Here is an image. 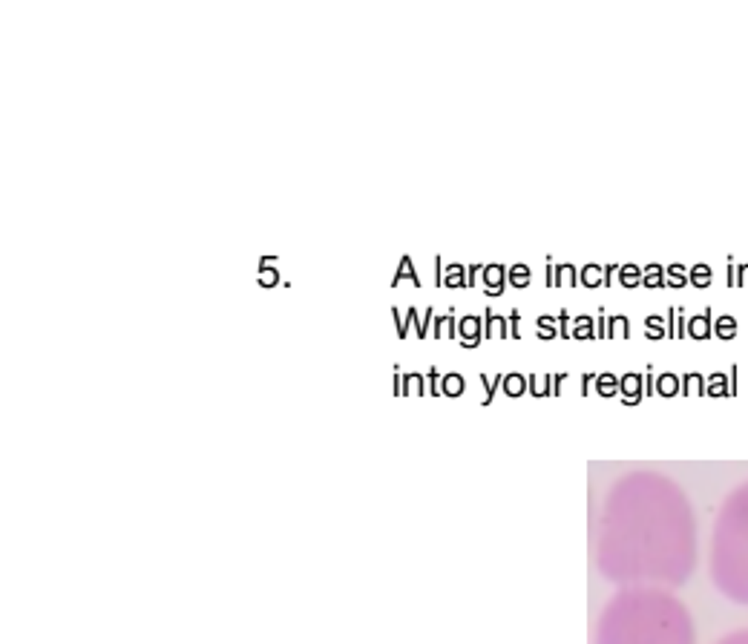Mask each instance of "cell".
Returning a JSON list of instances; mask_svg holds the SVG:
<instances>
[{"mask_svg":"<svg viewBox=\"0 0 748 644\" xmlns=\"http://www.w3.org/2000/svg\"><path fill=\"white\" fill-rule=\"evenodd\" d=\"M458 334H461V346L464 348H475L484 340V322L478 316H464L458 322Z\"/></svg>","mask_w":748,"mask_h":644,"instance_id":"cell-4","label":"cell"},{"mask_svg":"<svg viewBox=\"0 0 748 644\" xmlns=\"http://www.w3.org/2000/svg\"><path fill=\"white\" fill-rule=\"evenodd\" d=\"M645 326H648V337H651V340H662V337L668 334V331L662 328V316H648Z\"/></svg>","mask_w":748,"mask_h":644,"instance_id":"cell-26","label":"cell"},{"mask_svg":"<svg viewBox=\"0 0 748 644\" xmlns=\"http://www.w3.org/2000/svg\"><path fill=\"white\" fill-rule=\"evenodd\" d=\"M507 279H509L512 288H527V285H529V268H527V265H512L509 273H507Z\"/></svg>","mask_w":748,"mask_h":644,"instance_id":"cell-16","label":"cell"},{"mask_svg":"<svg viewBox=\"0 0 748 644\" xmlns=\"http://www.w3.org/2000/svg\"><path fill=\"white\" fill-rule=\"evenodd\" d=\"M711 578L731 601L748 604V483L725 498L714 520Z\"/></svg>","mask_w":748,"mask_h":644,"instance_id":"cell-3","label":"cell"},{"mask_svg":"<svg viewBox=\"0 0 748 644\" xmlns=\"http://www.w3.org/2000/svg\"><path fill=\"white\" fill-rule=\"evenodd\" d=\"M509 322H512V331H509V337H512V340H518V337H521V334H518V311H512V313H509Z\"/></svg>","mask_w":748,"mask_h":644,"instance_id":"cell-33","label":"cell"},{"mask_svg":"<svg viewBox=\"0 0 748 644\" xmlns=\"http://www.w3.org/2000/svg\"><path fill=\"white\" fill-rule=\"evenodd\" d=\"M403 386H406V388H403V394H409V386H412V391H414V394H426V391H429V388L423 386V377H420V374H406Z\"/></svg>","mask_w":748,"mask_h":644,"instance_id":"cell-27","label":"cell"},{"mask_svg":"<svg viewBox=\"0 0 748 644\" xmlns=\"http://www.w3.org/2000/svg\"><path fill=\"white\" fill-rule=\"evenodd\" d=\"M734 391V383L725 377V374H714L711 380H708V386H705V394H714V397H719V394H731Z\"/></svg>","mask_w":748,"mask_h":644,"instance_id":"cell-11","label":"cell"},{"mask_svg":"<svg viewBox=\"0 0 748 644\" xmlns=\"http://www.w3.org/2000/svg\"><path fill=\"white\" fill-rule=\"evenodd\" d=\"M570 337H576V340H590V337H596V331H593V319H590V316H579V319H576V328H573Z\"/></svg>","mask_w":748,"mask_h":644,"instance_id":"cell-20","label":"cell"},{"mask_svg":"<svg viewBox=\"0 0 748 644\" xmlns=\"http://www.w3.org/2000/svg\"><path fill=\"white\" fill-rule=\"evenodd\" d=\"M619 282H622L624 288L642 285V271H639L636 265H622V268H619Z\"/></svg>","mask_w":748,"mask_h":644,"instance_id":"cell-13","label":"cell"},{"mask_svg":"<svg viewBox=\"0 0 748 644\" xmlns=\"http://www.w3.org/2000/svg\"><path fill=\"white\" fill-rule=\"evenodd\" d=\"M481 383L487 386V397H484V406H489V403H492V394H495V388H501V383H504V377L498 374L495 380H489L487 374H481Z\"/></svg>","mask_w":748,"mask_h":644,"instance_id":"cell-28","label":"cell"},{"mask_svg":"<svg viewBox=\"0 0 748 644\" xmlns=\"http://www.w3.org/2000/svg\"><path fill=\"white\" fill-rule=\"evenodd\" d=\"M406 316H409V319H417V311H414V308H409V311H406ZM417 337H426V326H423V322H417Z\"/></svg>","mask_w":748,"mask_h":644,"instance_id":"cell-31","label":"cell"},{"mask_svg":"<svg viewBox=\"0 0 748 644\" xmlns=\"http://www.w3.org/2000/svg\"><path fill=\"white\" fill-rule=\"evenodd\" d=\"M392 313L397 316V337L406 340V319H400V311H397V308H392Z\"/></svg>","mask_w":748,"mask_h":644,"instance_id":"cell-30","label":"cell"},{"mask_svg":"<svg viewBox=\"0 0 748 644\" xmlns=\"http://www.w3.org/2000/svg\"><path fill=\"white\" fill-rule=\"evenodd\" d=\"M665 273H668L665 282H668L671 288H682V285H688V271H685L682 265H671Z\"/></svg>","mask_w":748,"mask_h":644,"instance_id":"cell-21","label":"cell"},{"mask_svg":"<svg viewBox=\"0 0 748 644\" xmlns=\"http://www.w3.org/2000/svg\"><path fill=\"white\" fill-rule=\"evenodd\" d=\"M665 279H668V276H665V271H662L659 265H648V268L642 271V285H645V288H662V285H668Z\"/></svg>","mask_w":748,"mask_h":644,"instance_id":"cell-10","label":"cell"},{"mask_svg":"<svg viewBox=\"0 0 748 644\" xmlns=\"http://www.w3.org/2000/svg\"><path fill=\"white\" fill-rule=\"evenodd\" d=\"M444 285H447V288H455V285L464 288V285H469V282L464 279V265H449V268H447V276H444Z\"/></svg>","mask_w":748,"mask_h":644,"instance_id":"cell-22","label":"cell"},{"mask_svg":"<svg viewBox=\"0 0 748 644\" xmlns=\"http://www.w3.org/2000/svg\"><path fill=\"white\" fill-rule=\"evenodd\" d=\"M599 273H602V268H599V265H587V268L582 271V282H584L587 288L604 285V276H599Z\"/></svg>","mask_w":748,"mask_h":644,"instance_id":"cell-24","label":"cell"},{"mask_svg":"<svg viewBox=\"0 0 748 644\" xmlns=\"http://www.w3.org/2000/svg\"><path fill=\"white\" fill-rule=\"evenodd\" d=\"M627 337L630 328H627V316H610L607 319V328H604V337Z\"/></svg>","mask_w":748,"mask_h":644,"instance_id":"cell-19","label":"cell"},{"mask_svg":"<svg viewBox=\"0 0 748 644\" xmlns=\"http://www.w3.org/2000/svg\"><path fill=\"white\" fill-rule=\"evenodd\" d=\"M714 334H717L719 340H731V337L737 334V319L728 316V313L717 316V319H714Z\"/></svg>","mask_w":748,"mask_h":644,"instance_id":"cell-8","label":"cell"},{"mask_svg":"<svg viewBox=\"0 0 748 644\" xmlns=\"http://www.w3.org/2000/svg\"><path fill=\"white\" fill-rule=\"evenodd\" d=\"M596 558L619 584H682L697 564V523L682 489L651 472L624 478L604 503Z\"/></svg>","mask_w":748,"mask_h":644,"instance_id":"cell-1","label":"cell"},{"mask_svg":"<svg viewBox=\"0 0 748 644\" xmlns=\"http://www.w3.org/2000/svg\"><path fill=\"white\" fill-rule=\"evenodd\" d=\"M711 311H702V313H697V316H691L688 319V334L694 337V340H708L711 334H714V326H711Z\"/></svg>","mask_w":748,"mask_h":644,"instance_id":"cell-7","label":"cell"},{"mask_svg":"<svg viewBox=\"0 0 748 644\" xmlns=\"http://www.w3.org/2000/svg\"><path fill=\"white\" fill-rule=\"evenodd\" d=\"M717 644H748V630H734L728 635H722Z\"/></svg>","mask_w":748,"mask_h":644,"instance_id":"cell-29","label":"cell"},{"mask_svg":"<svg viewBox=\"0 0 748 644\" xmlns=\"http://www.w3.org/2000/svg\"><path fill=\"white\" fill-rule=\"evenodd\" d=\"M441 394L447 397H461L464 394V377L461 374H447L441 380Z\"/></svg>","mask_w":748,"mask_h":644,"instance_id":"cell-12","label":"cell"},{"mask_svg":"<svg viewBox=\"0 0 748 644\" xmlns=\"http://www.w3.org/2000/svg\"><path fill=\"white\" fill-rule=\"evenodd\" d=\"M705 377L699 374H685L682 377V394H705Z\"/></svg>","mask_w":748,"mask_h":644,"instance_id":"cell-18","label":"cell"},{"mask_svg":"<svg viewBox=\"0 0 748 644\" xmlns=\"http://www.w3.org/2000/svg\"><path fill=\"white\" fill-rule=\"evenodd\" d=\"M536 326H539V337H542V340H553V337L559 334L556 326H553V316H539Z\"/></svg>","mask_w":748,"mask_h":644,"instance_id":"cell-25","label":"cell"},{"mask_svg":"<svg viewBox=\"0 0 748 644\" xmlns=\"http://www.w3.org/2000/svg\"><path fill=\"white\" fill-rule=\"evenodd\" d=\"M737 273H739V276L734 279V285H745V282H748V265H742V268H737Z\"/></svg>","mask_w":748,"mask_h":644,"instance_id":"cell-34","label":"cell"},{"mask_svg":"<svg viewBox=\"0 0 748 644\" xmlns=\"http://www.w3.org/2000/svg\"><path fill=\"white\" fill-rule=\"evenodd\" d=\"M694 621L679 598L657 587L622 590L602 613L596 644H694Z\"/></svg>","mask_w":748,"mask_h":644,"instance_id":"cell-2","label":"cell"},{"mask_svg":"<svg viewBox=\"0 0 748 644\" xmlns=\"http://www.w3.org/2000/svg\"><path fill=\"white\" fill-rule=\"evenodd\" d=\"M406 276H409L414 285H420V279H417V273H414V265H412V259H409V256H403V259H400V271H397V276H394V282H392V285H397V282H400V279H406Z\"/></svg>","mask_w":748,"mask_h":644,"instance_id":"cell-23","label":"cell"},{"mask_svg":"<svg viewBox=\"0 0 748 644\" xmlns=\"http://www.w3.org/2000/svg\"><path fill=\"white\" fill-rule=\"evenodd\" d=\"M507 273H509V268H504V265H484V285L489 288V296L504 293V285L509 282Z\"/></svg>","mask_w":748,"mask_h":644,"instance_id":"cell-6","label":"cell"},{"mask_svg":"<svg viewBox=\"0 0 748 644\" xmlns=\"http://www.w3.org/2000/svg\"><path fill=\"white\" fill-rule=\"evenodd\" d=\"M596 391H599L602 397H613V394L619 391V380H616L613 374H599V377H596Z\"/></svg>","mask_w":748,"mask_h":644,"instance_id":"cell-17","label":"cell"},{"mask_svg":"<svg viewBox=\"0 0 748 644\" xmlns=\"http://www.w3.org/2000/svg\"><path fill=\"white\" fill-rule=\"evenodd\" d=\"M688 282H691L694 288H708V285H711V268H708V265H694V268L688 271Z\"/></svg>","mask_w":748,"mask_h":644,"instance_id":"cell-14","label":"cell"},{"mask_svg":"<svg viewBox=\"0 0 748 644\" xmlns=\"http://www.w3.org/2000/svg\"><path fill=\"white\" fill-rule=\"evenodd\" d=\"M677 391H682V380H679L677 374H662V377L657 380V394H662V397H674Z\"/></svg>","mask_w":748,"mask_h":644,"instance_id":"cell-9","label":"cell"},{"mask_svg":"<svg viewBox=\"0 0 748 644\" xmlns=\"http://www.w3.org/2000/svg\"><path fill=\"white\" fill-rule=\"evenodd\" d=\"M527 380L521 377V374H507L504 377V383H501V388H504V394H509V397H521L527 388Z\"/></svg>","mask_w":748,"mask_h":644,"instance_id":"cell-15","label":"cell"},{"mask_svg":"<svg viewBox=\"0 0 748 644\" xmlns=\"http://www.w3.org/2000/svg\"><path fill=\"white\" fill-rule=\"evenodd\" d=\"M429 391H432V394H441V386H438V371H435V368L429 371Z\"/></svg>","mask_w":748,"mask_h":644,"instance_id":"cell-32","label":"cell"},{"mask_svg":"<svg viewBox=\"0 0 748 644\" xmlns=\"http://www.w3.org/2000/svg\"><path fill=\"white\" fill-rule=\"evenodd\" d=\"M619 391H622V400H624L627 406H636L639 400L645 397V391H642V374H624V377H619Z\"/></svg>","mask_w":748,"mask_h":644,"instance_id":"cell-5","label":"cell"}]
</instances>
